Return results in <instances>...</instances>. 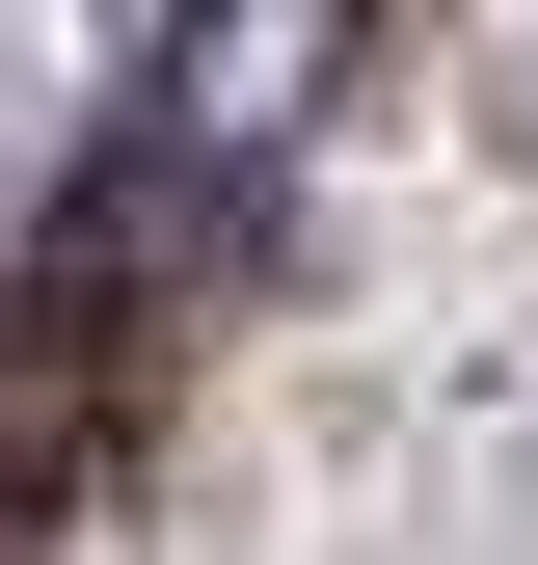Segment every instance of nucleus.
Listing matches in <instances>:
<instances>
[{
    "label": "nucleus",
    "instance_id": "obj_1",
    "mask_svg": "<svg viewBox=\"0 0 538 565\" xmlns=\"http://www.w3.org/2000/svg\"><path fill=\"white\" fill-rule=\"evenodd\" d=\"M189 216H216V162L108 135V189L28 243V297H0V539H54V484L134 431V350H162V243Z\"/></svg>",
    "mask_w": 538,
    "mask_h": 565
}]
</instances>
